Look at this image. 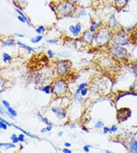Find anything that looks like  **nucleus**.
<instances>
[{"label":"nucleus","instance_id":"obj_1","mask_svg":"<svg viewBox=\"0 0 137 153\" xmlns=\"http://www.w3.org/2000/svg\"><path fill=\"white\" fill-rule=\"evenodd\" d=\"M55 13H57L58 18H63L73 15L76 14V6L69 0H63L55 5Z\"/></svg>","mask_w":137,"mask_h":153},{"label":"nucleus","instance_id":"obj_2","mask_svg":"<svg viewBox=\"0 0 137 153\" xmlns=\"http://www.w3.org/2000/svg\"><path fill=\"white\" fill-rule=\"evenodd\" d=\"M112 32L107 27H101L97 33L95 34L94 42L99 47H103L108 44V43L112 40Z\"/></svg>","mask_w":137,"mask_h":153},{"label":"nucleus","instance_id":"obj_3","mask_svg":"<svg viewBox=\"0 0 137 153\" xmlns=\"http://www.w3.org/2000/svg\"><path fill=\"white\" fill-rule=\"evenodd\" d=\"M69 92V86L67 82L63 78H58L54 81L52 84L51 93L57 97L64 96Z\"/></svg>","mask_w":137,"mask_h":153},{"label":"nucleus","instance_id":"obj_4","mask_svg":"<svg viewBox=\"0 0 137 153\" xmlns=\"http://www.w3.org/2000/svg\"><path fill=\"white\" fill-rule=\"evenodd\" d=\"M71 67V62L68 60H61L55 63L56 74L58 77L65 75Z\"/></svg>","mask_w":137,"mask_h":153},{"label":"nucleus","instance_id":"obj_5","mask_svg":"<svg viewBox=\"0 0 137 153\" xmlns=\"http://www.w3.org/2000/svg\"><path fill=\"white\" fill-rule=\"evenodd\" d=\"M130 37L126 32H118L112 36V41L113 44L124 46L130 44Z\"/></svg>","mask_w":137,"mask_h":153},{"label":"nucleus","instance_id":"obj_6","mask_svg":"<svg viewBox=\"0 0 137 153\" xmlns=\"http://www.w3.org/2000/svg\"><path fill=\"white\" fill-rule=\"evenodd\" d=\"M110 52L112 53V55H114L118 59H124L128 54L127 49L124 48V46L116 45V44H113V46L111 47Z\"/></svg>","mask_w":137,"mask_h":153},{"label":"nucleus","instance_id":"obj_7","mask_svg":"<svg viewBox=\"0 0 137 153\" xmlns=\"http://www.w3.org/2000/svg\"><path fill=\"white\" fill-rule=\"evenodd\" d=\"M131 110L128 107H123L117 111V120L119 123L127 121L131 117Z\"/></svg>","mask_w":137,"mask_h":153},{"label":"nucleus","instance_id":"obj_8","mask_svg":"<svg viewBox=\"0 0 137 153\" xmlns=\"http://www.w3.org/2000/svg\"><path fill=\"white\" fill-rule=\"evenodd\" d=\"M51 111L56 115V117H57L58 119H60V120L64 119V118L67 117V112H66V111H65L63 108H62V107L53 106V107H51Z\"/></svg>","mask_w":137,"mask_h":153},{"label":"nucleus","instance_id":"obj_9","mask_svg":"<svg viewBox=\"0 0 137 153\" xmlns=\"http://www.w3.org/2000/svg\"><path fill=\"white\" fill-rule=\"evenodd\" d=\"M94 38H95V34L91 32L90 30H87L83 32L82 39L83 40V42H85L86 44H92L93 41H94Z\"/></svg>","mask_w":137,"mask_h":153},{"label":"nucleus","instance_id":"obj_10","mask_svg":"<svg viewBox=\"0 0 137 153\" xmlns=\"http://www.w3.org/2000/svg\"><path fill=\"white\" fill-rule=\"evenodd\" d=\"M2 104H3V106L6 108V110H7L6 113L9 115V117L14 118V117H15L17 116V112H16V111H15L14 108H12V107L10 106L9 103L7 100H2Z\"/></svg>","mask_w":137,"mask_h":153},{"label":"nucleus","instance_id":"obj_11","mask_svg":"<svg viewBox=\"0 0 137 153\" xmlns=\"http://www.w3.org/2000/svg\"><path fill=\"white\" fill-rule=\"evenodd\" d=\"M82 25L81 23H77V24L75 25V26H74V25L70 26L69 30H70V32L72 33L73 36L78 37L79 34H80L81 32H82Z\"/></svg>","mask_w":137,"mask_h":153},{"label":"nucleus","instance_id":"obj_12","mask_svg":"<svg viewBox=\"0 0 137 153\" xmlns=\"http://www.w3.org/2000/svg\"><path fill=\"white\" fill-rule=\"evenodd\" d=\"M129 150L130 152L137 153V140L132 139L129 143Z\"/></svg>","mask_w":137,"mask_h":153},{"label":"nucleus","instance_id":"obj_13","mask_svg":"<svg viewBox=\"0 0 137 153\" xmlns=\"http://www.w3.org/2000/svg\"><path fill=\"white\" fill-rule=\"evenodd\" d=\"M102 26V22H99V21H95V20H93L91 22V25H90V27H89V30L93 32H94L96 30L100 29Z\"/></svg>","mask_w":137,"mask_h":153},{"label":"nucleus","instance_id":"obj_14","mask_svg":"<svg viewBox=\"0 0 137 153\" xmlns=\"http://www.w3.org/2000/svg\"><path fill=\"white\" fill-rule=\"evenodd\" d=\"M13 3L15 4V7H17L19 9L22 10L25 7V5L27 4V1L26 0H13Z\"/></svg>","mask_w":137,"mask_h":153},{"label":"nucleus","instance_id":"obj_15","mask_svg":"<svg viewBox=\"0 0 137 153\" xmlns=\"http://www.w3.org/2000/svg\"><path fill=\"white\" fill-rule=\"evenodd\" d=\"M129 0H114V4L118 9H123L126 6Z\"/></svg>","mask_w":137,"mask_h":153},{"label":"nucleus","instance_id":"obj_16","mask_svg":"<svg viewBox=\"0 0 137 153\" xmlns=\"http://www.w3.org/2000/svg\"><path fill=\"white\" fill-rule=\"evenodd\" d=\"M11 126H13L14 128H15L16 129H18V130H20V131H21L22 133H24L26 135H27V136H29V137H31V138H33V139H39V137H37L36 135H32V134H30V133H28L27 131H25L23 129H21V127H18V126H16V125H15V124H13V123H11Z\"/></svg>","mask_w":137,"mask_h":153},{"label":"nucleus","instance_id":"obj_17","mask_svg":"<svg viewBox=\"0 0 137 153\" xmlns=\"http://www.w3.org/2000/svg\"><path fill=\"white\" fill-rule=\"evenodd\" d=\"M17 44H18L21 48H22V49H24L27 50L28 52H34V51H35L34 48H32V47H30V46H28V45H27V44H23V43H21L20 41H18V42H17Z\"/></svg>","mask_w":137,"mask_h":153},{"label":"nucleus","instance_id":"obj_18","mask_svg":"<svg viewBox=\"0 0 137 153\" xmlns=\"http://www.w3.org/2000/svg\"><path fill=\"white\" fill-rule=\"evenodd\" d=\"M0 146L3 148L4 150H9L10 148H15V145L13 142L12 143H0Z\"/></svg>","mask_w":137,"mask_h":153},{"label":"nucleus","instance_id":"obj_19","mask_svg":"<svg viewBox=\"0 0 137 153\" xmlns=\"http://www.w3.org/2000/svg\"><path fill=\"white\" fill-rule=\"evenodd\" d=\"M37 117H38V118L39 119V121H41V122L44 123L45 124H46V125H51V126H52V123H51L46 117H44L40 113H38V116H37Z\"/></svg>","mask_w":137,"mask_h":153},{"label":"nucleus","instance_id":"obj_20","mask_svg":"<svg viewBox=\"0 0 137 153\" xmlns=\"http://www.w3.org/2000/svg\"><path fill=\"white\" fill-rule=\"evenodd\" d=\"M2 58H3V61L5 62V63H9L12 61V57L7 53H3V55H2Z\"/></svg>","mask_w":137,"mask_h":153},{"label":"nucleus","instance_id":"obj_21","mask_svg":"<svg viewBox=\"0 0 137 153\" xmlns=\"http://www.w3.org/2000/svg\"><path fill=\"white\" fill-rule=\"evenodd\" d=\"M51 88H52V86H51V85H46V86L43 87V88H40V89H41L45 94H49L51 93Z\"/></svg>","mask_w":137,"mask_h":153},{"label":"nucleus","instance_id":"obj_22","mask_svg":"<svg viewBox=\"0 0 137 153\" xmlns=\"http://www.w3.org/2000/svg\"><path fill=\"white\" fill-rule=\"evenodd\" d=\"M15 39L14 38H9V39H7L6 41H3V46H13L14 44H15Z\"/></svg>","mask_w":137,"mask_h":153},{"label":"nucleus","instance_id":"obj_23","mask_svg":"<svg viewBox=\"0 0 137 153\" xmlns=\"http://www.w3.org/2000/svg\"><path fill=\"white\" fill-rule=\"evenodd\" d=\"M42 39H43V36H42V35H39V36H36V37L31 38V42H32L33 44H37V43H39V41H41Z\"/></svg>","mask_w":137,"mask_h":153},{"label":"nucleus","instance_id":"obj_24","mask_svg":"<svg viewBox=\"0 0 137 153\" xmlns=\"http://www.w3.org/2000/svg\"><path fill=\"white\" fill-rule=\"evenodd\" d=\"M82 97H83V96H82V94H81V91L78 90V89H76V93H75V99H76V100L82 101Z\"/></svg>","mask_w":137,"mask_h":153},{"label":"nucleus","instance_id":"obj_25","mask_svg":"<svg viewBox=\"0 0 137 153\" xmlns=\"http://www.w3.org/2000/svg\"><path fill=\"white\" fill-rule=\"evenodd\" d=\"M131 72L133 73V75L135 77V78L137 79V62L135 63L132 67H131Z\"/></svg>","mask_w":137,"mask_h":153},{"label":"nucleus","instance_id":"obj_26","mask_svg":"<svg viewBox=\"0 0 137 153\" xmlns=\"http://www.w3.org/2000/svg\"><path fill=\"white\" fill-rule=\"evenodd\" d=\"M35 32L38 33V34H42L45 32V27L44 26H39L38 28L35 29Z\"/></svg>","mask_w":137,"mask_h":153},{"label":"nucleus","instance_id":"obj_27","mask_svg":"<svg viewBox=\"0 0 137 153\" xmlns=\"http://www.w3.org/2000/svg\"><path fill=\"white\" fill-rule=\"evenodd\" d=\"M10 139H11V140H12V142L13 143H18L20 140H19V138H18V136L15 135V134H12L11 135V137H10Z\"/></svg>","mask_w":137,"mask_h":153},{"label":"nucleus","instance_id":"obj_28","mask_svg":"<svg viewBox=\"0 0 137 153\" xmlns=\"http://www.w3.org/2000/svg\"><path fill=\"white\" fill-rule=\"evenodd\" d=\"M51 129H52V126H51V125H47V127H46V128H44V129H42L40 130V132H41V133L51 132Z\"/></svg>","mask_w":137,"mask_h":153},{"label":"nucleus","instance_id":"obj_29","mask_svg":"<svg viewBox=\"0 0 137 153\" xmlns=\"http://www.w3.org/2000/svg\"><path fill=\"white\" fill-rule=\"evenodd\" d=\"M95 128H96V129H103V128H104V123H103L102 121L97 122V123H95Z\"/></svg>","mask_w":137,"mask_h":153},{"label":"nucleus","instance_id":"obj_30","mask_svg":"<svg viewBox=\"0 0 137 153\" xmlns=\"http://www.w3.org/2000/svg\"><path fill=\"white\" fill-rule=\"evenodd\" d=\"M88 83L87 82H82V83H81V84H79V86H78V90H80V91H82L83 88H87L88 87Z\"/></svg>","mask_w":137,"mask_h":153},{"label":"nucleus","instance_id":"obj_31","mask_svg":"<svg viewBox=\"0 0 137 153\" xmlns=\"http://www.w3.org/2000/svg\"><path fill=\"white\" fill-rule=\"evenodd\" d=\"M47 43L50 44H57L58 43V39H57V38L48 39V40H47Z\"/></svg>","mask_w":137,"mask_h":153},{"label":"nucleus","instance_id":"obj_32","mask_svg":"<svg viewBox=\"0 0 137 153\" xmlns=\"http://www.w3.org/2000/svg\"><path fill=\"white\" fill-rule=\"evenodd\" d=\"M69 1H70V2L73 3L78 4V3H86L88 0H69Z\"/></svg>","mask_w":137,"mask_h":153},{"label":"nucleus","instance_id":"obj_33","mask_svg":"<svg viewBox=\"0 0 137 153\" xmlns=\"http://www.w3.org/2000/svg\"><path fill=\"white\" fill-rule=\"evenodd\" d=\"M7 126H8V125H7L5 123L0 121V129H3V130H6V129H7Z\"/></svg>","mask_w":137,"mask_h":153},{"label":"nucleus","instance_id":"obj_34","mask_svg":"<svg viewBox=\"0 0 137 153\" xmlns=\"http://www.w3.org/2000/svg\"><path fill=\"white\" fill-rule=\"evenodd\" d=\"M25 135H25L24 133L18 135V138H19L20 142H25Z\"/></svg>","mask_w":137,"mask_h":153},{"label":"nucleus","instance_id":"obj_35","mask_svg":"<svg viewBox=\"0 0 137 153\" xmlns=\"http://www.w3.org/2000/svg\"><path fill=\"white\" fill-rule=\"evenodd\" d=\"M118 127H117L116 125H113V126L111 127V133H110V134H112V133H116V132H118Z\"/></svg>","mask_w":137,"mask_h":153},{"label":"nucleus","instance_id":"obj_36","mask_svg":"<svg viewBox=\"0 0 137 153\" xmlns=\"http://www.w3.org/2000/svg\"><path fill=\"white\" fill-rule=\"evenodd\" d=\"M103 132H104V134H106V135L110 134V133H111V128L104 127V128H103Z\"/></svg>","mask_w":137,"mask_h":153},{"label":"nucleus","instance_id":"obj_37","mask_svg":"<svg viewBox=\"0 0 137 153\" xmlns=\"http://www.w3.org/2000/svg\"><path fill=\"white\" fill-rule=\"evenodd\" d=\"M131 39L137 42V29L133 32V34H132V36H131Z\"/></svg>","mask_w":137,"mask_h":153},{"label":"nucleus","instance_id":"obj_38","mask_svg":"<svg viewBox=\"0 0 137 153\" xmlns=\"http://www.w3.org/2000/svg\"><path fill=\"white\" fill-rule=\"evenodd\" d=\"M88 89L87 88H83L82 91H81V94H82V96H86L87 95V94H88Z\"/></svg>","mask_w":137,"mask_h":153},{"label":"nucleus","instance_id":"obj_39","mask_svg":"<svg viewBox=\"0 0 137 153\" xmlns=\"http://www.w3.org/2000/svg\"><path fill=\"white\" fill-rule=\"evenodd\" d=\"M90 149H91V146H90V145H86V146H84V147H83V150H84L85 152H90Z\"/></svg>","mask_w":137,"mask_h":153},{"label":"nucleus","instance_id":"obj_40","mask_svg":"<svg viewBox=\"0 0 137 153\" xmlns=\"http://www.w3.org/2000/svg\"><path fill=\"white\" fill-rule=\"evenodd\" d=\"M47 55H48V57H50V58H53V57H54V53H53V51L51 50V49H48V50H47Z\"/></svg>","mask_w":137,"mask_h":153},{"label":"nucleus","instance_id":"obj_41","mask_svg":"<svg viewBox=\"0 0 137 153\" xmlns=\"http://www.w3.org/2000/svg\"><path fill=\"white\" fill-rule=\"evenodd\" d=\"M18 20L22 23H27V20L24 17H22L21 15H18Z\"/></svg>","mask_w":137,"mask_h":153},{"label":"nucleus","instance_id":"obj_42","mask_svg":"<svg viewBox=\"0 0 137 153\" xmlns=\"http://www.w3.org/2000/svg\"><path fill=\"white\" fill-rule=\"evenodd\" d=\"M62 152H63V153H71L72 152H71V151H70V150L68 147H67V148H64V149H63V150H62Z\"/></svg>","mask_w":137,"mask_h":153},{"label":"nucleus","instance_id":"obj_43","mask_svg":"<svg viewBox=\"0 0 137 153\" xmlns=\"http://www.w3.org/2000/svg\"><path fill=\"white\" fill-rule=\"evenodd\" d=\"M64 146H65L66 147H70V146H71V144L69 143V142H65V143H64Z\"/></svg>","mask_w":137,"mask_h":153},{"label":"nucleus","instance_id":"obj_44","mask_svg":"<svg viewBox=\"0 0 137 153\" xmlns=\"http://www.w3.org/2000/svg\"><path fill=\"white\" fill-rule=\"evenodd\" d=\"M0 113H1V115H3V114L4 113V109H3V107L0 108Z\"/></svg>","mask_w":137,"mask_h":153},{"label":"nucleus","instance_id":"obj_45","mask_svg":"<svg viewBox=\"0 0 137 153\" xmlns=\"http://www.w3.org/2000/svg\"><path fill=\"white\" fill-rule=\"evenodd\" d=\"M15 36H18V37H21V38H23V37H24V35L19 34V33H15Z\"/></svg>","mask_w":137,"mask_h":153},{"label":"nucleus","instance_id":"obj_46","mask_svg":"<svg viewBox=\"0 0 137 153\" xmlns=\"http://www.w3.org/2000/svg\"><path fill=\"white\" fill-rule=\"evenodd\" d=\"M57 135H58V136H62V135H63V132H61V131L58 132V133H57Z\"/></svg>","mask_w":137,"mask_h":153},{"label":"nucleus","instance_id":"obj_47","mask_svg":"<svg viewBox=\"0 0 137 153\" xmlns=\"http://www.w3.org/2000/svg\"><path fill=\"white\" fill-rule=\"evenodd\" d=\"M106 153H112V152H111V151H106Z\"/></svg>","mask_w":137,"mask_h":153},{"label":"nucleus","instance_id":"obj_48","mask_svg":"<svg viewBox=\"0 0 137 153\" xmlns=\"http://www.w3.org/2000/svg\"><path fill=\"white\" fill-rule=\"evenodd\" d=\"M136 90L137 91V84H136Z\"/></svg>","mask_w":137,"mask_h":153}]
</instances>
